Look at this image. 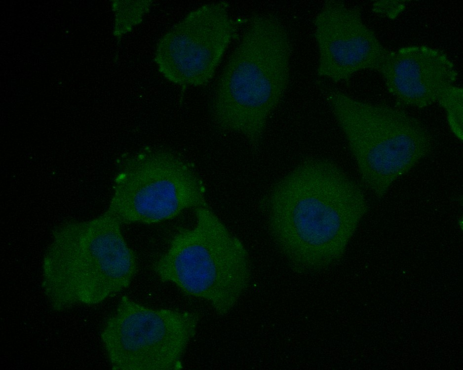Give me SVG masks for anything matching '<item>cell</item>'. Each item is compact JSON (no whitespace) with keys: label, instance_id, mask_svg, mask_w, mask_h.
<instances>
[{"label":"cell","instance_id":"cell-1","mask_svg":"<svg viewBox=\"0 0 463 370\" xmlns=\"http://www.w3.org/2000/svg\"><path fill=\"white\" fill-rule=\"evenodd\" d=\"M268 204L273 239L303 271L339 260L368 209L359 185L336 163L318 157L303 160L278 181Z\"/></svg>","mask_w":463,"mask_h":370},{"label":"cell","instance_id":"cell-2","mask_svg":"<svg viewBox=\"0 0 463 370\" xmlns=\"http://www.w3.org/2000/svg\"><path fill=\"white\" fill-rule=\"evenodd\" d=\"M292 51L280 20L256 14L217 81L211 105L215 122L223 130L243 135L255 150L288 86Z\"/></svg>","mask_w":463,"mask_h":370},{"label":"cell","instance_id":"cell-3","mask_svg":"<svg viewBox=\"0 0 463 370\" xmlns=\"http://www.w3.org/2000/svg\"><path fill=\"white\" fill-rule=\"evenodd\" d=\"M121 224L107 210L54 227L42 266L43 287L54 309L99 303L129 286L137 263Z\"/></svg>","mask_w":463,"mask_h":370},{"label":"cell","instance_id":"cell-4","mask_svg":"<svg viewBox=\"0 0 463 370\" xmlns=\"http://www.w3.org/2000/svg\"><path fill=\"white\" fill-rule=\"evenodd\" d=\"M322 91L364 185L378 198L432 150L421 121L397 107L363 101L338 89Z\"/></svg>","mask_w":463,"mask_h":370},{"label":"cell","instance_id":"cell-5","mask_svg":"<svg viewBox=\"0 0 463 370\" xmlns=\"http://www.w3.org/2000/svg\"><path fill=\"white\" fill-rule=\"evenodd\" d=\"M196 222L171 239L153 269L163 282L208 301L225 315L248 286L251 266L242 242L207 207L195 209Z\"/></svg>","mask_w":463,"mask_h":370},{"label":"cell","instance_id":"cell-6","mask_svg":"<svg viewBox=\"0 0 463 370\" xmlns=\"http://www.w3.org/2000/svg\"><path fill=\"white\" fill-rule=\"evenodd\" d=\"M208 206L202 183L180 157L163 150L126 158L108 210L124 223H155Z\"/></svg>","mask_w":463,"mask_h":370},{"label":"cell","instance_id":"cell-7","mask_svg":"<svg viewBox=\"0 0 463 370\" xmlns=\"http://www.w3.org/2000/svg\"><path fill=\"white\" fill-rule=\"evenodd\" d=\"M199 320L195 312L153 309L122 296L101 334L112 369H180Z\"/></svg>","mask_w":463,"mask_h":370},{"label":"cell","instance_id":"cell-8","mask_svg":"<svg viewBox=\"0 0 463 370\" xmlns=\"http://www.w3.org/2000/svg\"><path fill=\"white\" fill-rule=\"evenodd\" d=\"M225 1L188 13L159 39L154 61L159 73L179 85H206L235 35Z\"/></svg>","mask_w":463,"mask_h":370},{"label":"cell","instance_id":"cell-9","mask_svg":"<svg viewBox=\"0 0 463 370\" xmlns=\"http://www.w3.org/2000/svg\"><path fill=\"white\" fill-rule=\"evenodd\" d=\"M319 77L348 84L356 73L377 72L389 51L364 23L361 8L342 0L324 1L313 19Z\"/></svg>","mask_w":463,"mask_h":370},{"label":"cell","instance_id":"cell-10","mask_svg":"<svg viewBox=\"0 0 463 370\" xmlns=\"http://www.w3.org/2000/svg\"><path fill=\"white\" fill-rule=\"evenodd\" d=\"M377 72L397 103L421 109L437 103L458 75L444 52L426 45L389 50Z\"/></svg>","mask_w":463,"mask_h":370},{"label":"cell","instance_id":"cell-11","mask_svg":"<svg viewBox=\"0 0 463 370\" xmlns=\"http://www.w3.org/2000/svg\"><path fill=\"white\" fill-rule=\"evenodd\" d=\"M152 5L151 0H114L115 14L114 35L119 39L140 24Z\"/></svg>","mask_w":463,"mask_h":370},{"label":"cell","instance_id":"cell-12","mask_svg":"<svg viewBox=\"0 0 463 370\" xmlns=\"http://www.w3.org/2000/svg\"><path fill=\"white\" fill-rule=\"evenodd\" d=\"M437 103L445 111L447 122L454 135L463 140V90L453 85L442 94Z\"/></svg>","mask_w":463,"mask_h":370},{"label":"cell","instance_id":"cell-13","mask_svg":"<svg viewBox=\"0 0 463 370\" xmlns=\"http://www.w3.org/2000/svg\"><path fill=\"white\" fill-rule=\"evenodd\" d=\"M406 1L377 0L372 4L373 11L389 19H394L405 9Z\"/></svg>","mask_w":463,"mask_h":370}]
</instances>
